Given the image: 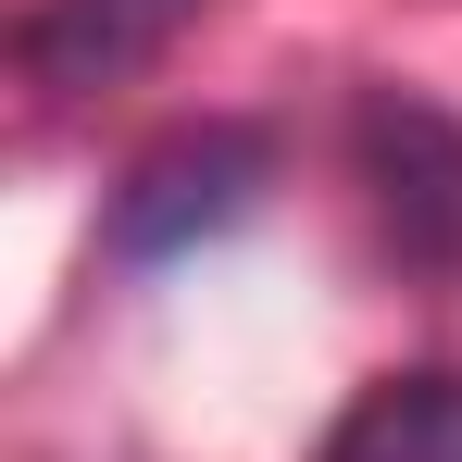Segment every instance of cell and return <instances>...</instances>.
<instances>
[{
  "label": "cell",
  "mask_w": 462,
  "mask_h": 462,
  "mask_svg": "<svg viewBox=\"0 0 462 462\" xmlns=\"http://www.w3.org/2000/svg\"><path fill=\"white\" fill-rule=\"evenodd\" d=\"M350 162H363V200H375L387 250L412 275H462V113L425 88H363L350 113Z\"/></svg>",
  "instance_id": "cell-1"
},
{
  "label": "cell",
  "mask_w": 462,
  "mask_h": 462,
  "mask_svg": "<svg viewBox=\"0 0 462 462\" xmlns=\"http://www.w3.org/2000/svg\"><path fill=\"white\" fill-rule=\"evenodd\" d=\"M263 175H275V151H263L250 125H188V138H162V151L113 188V250H125V263H175L188 237L237 226V213L263 200Z\"/></svg>",
  "instance_id": "cell-2"
},
{
  "label": "cell",
  "mask_w": 462,
  "mask_h": 462,
  "mask_svg": "<svg viewBox=\"0 0 462 462\" xmlns=\"http://www.w3.org/2000/svg\"><path fill=\"white\" fill-rule=\"evenodd\" d=\"M188 13H200V0H38V13H25V76L51 88V100L113 88V76H138Z\"/></svg>",
  "instance_id": "cell-3"
},
{
  "label": "cell",
  "mask_w": 462,
  "mask_h": 462,
  "mask_svg": "<svg viewBox=\"0 0 462 462\" xmlns=\"http://www.w3.org/2000/svg\"><path fill=\"white\" fill-rule=\"evenodd\" d=\"M312 462H462V363H412V375H375Z\"/></svg>",
  "instance_id": "cell-4"
}]
</instances>
